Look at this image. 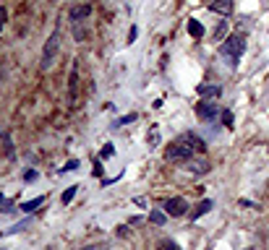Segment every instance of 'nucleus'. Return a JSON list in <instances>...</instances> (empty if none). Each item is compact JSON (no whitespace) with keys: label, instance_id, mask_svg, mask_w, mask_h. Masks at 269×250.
<instances>
[{"label":"nucleus","instance_id":"1","mask_svg":"<svg viewBox=\"0 0 269 250\" xmlns=\"http://www.w3.org/2000/svg\"><path fill=\"white\" fill-rule=\"evenodd\" d=\"M220 52H222V58L227 60V66H230V68H235V66H238V60H240V55L246 52V36H243V34H230L227 39L222 42Z\"/></svg>","mask_w":269,"mask_h":250},{"label":"nucleus","instance_id":"2","mask_svg":"<svg viewBox=\"0 0 269 250\" xmlns=\"http://www.w3.org/2000/svg\"><path fill=\"white\" fill-rule=\"evenodd\" d=\"M58 50H60V32H52L50 39L45 42V47H42V60H40V68H42V71H47V68L55 66Z\"/></svg>","mask_w":269,"mask_h":250},{"label":"nucleus","instance_id":"3","mask_svg":"<svg viewBox=\"0 0 269 250\" xmlns=\"http://www.w3.org/2000/svg\"><path fill=\"white\" fill-rule=\"evenodd\" d=\"M168 162H173V164H185L193 156V151L188 149V146H183V143H175V146H170L168 149Z\"/></svg>","mask_w":269,"mask_h":250},{"label":"nucleus","instance_id":"4","mask_svg":"<svg viewBox=\"0 0 269 250\" xmlns=\"http://www.w3.org/2000/svg\"><path fill=\"white\" fill-rule=\"evenodd\" d=\"M165 214L178 219V216H185V211H188V203H185V198H168L165 201Z\"/></svg>","mask_w":269,"mask_h":250},{"label":"nucleus","instance_id":"5","mask_svg":"<svg viewBox=\"0 0 269 250\" xmlns=\"http://www.w3.org/2000/svg\"><path fill=\"white\" fill-rule=\"evenodd\" d=\"M220 112H222V109L215 105V99H201L199 105H196V115H199V120H215Z\"/></svg>","mask_w":269,"mask_h":250},{"label":"nucleus","instance_id":"6","mask_svg":"<svg viewBox=\"0 0 269 250\" xmlns=\"http://www.w3.org/2000/svg\"><path fill=\"white\" fill-rule=\"evenodd\" d=\"M178 143L188 146V149H191V151H196V154H204V151H207V143H204L196 133H191V131H188V133H183V136L178 138Z\"/></svg>","mask_w":269,"mask_h":250},{"label":"nucleus","instance_id":"7","mask_svg":"<svg viewBox=\"0 0 269 250\" xmlns=\"http://www.w3.org/2000/svg\"><path fill=\"white\" fill-rule=\"evenodd\" d=\"M89 16H91V5H89V3H84V5H73L71 13H68L71 24H84V18H89Z\"/></svg>","mask_w":269,"mask_h":250},{"label":"nucleus","instance_id":"8","mask_svg":"<svg viewBox=\"0 0 269 250\" xmlns=\"http://www.w3.org/2000/svg\"><path fill=\"white\" fill-rule=\"evenodd\" d=\"M212 209H215V201H212V198H204V201H199L196 206H193V211H191V221L201 219L204 214H209Z\"/></svg>","mask_w":269,"mask_h":250},{"label":"nucleus","instance_id":"9","mask_svg":"<svg viewBox=\"0 0 269 250\" xmlns=\"http://www.w3.org/2000/svg\"><path fill=\"white\" fill-rule=\"evenodd\" d=\"M196 94H199L201 99H217V97L222 94V89H220V86H215V83H199Z\"/></svg>","mask_w":269,"mask_h":250},{"label":"nucleus","instance_id":"10","mask_svg":"<svg viewBox=\"0 0 269 250\" xmlns=\"http://www.w3.org/2000/svg\"><path fill=\"white\" fill-rule=\"evenodd\" d=\"M209 11H215L220 16H230L233 13V0H215V3H207Z\"/></svg>","mask_w":269,"mask_h":250},{"label":"nucleus","instance_id":"11","mask_svg":"<svg viewBox=\"0 0 269 250\" xmlns=\"http://www.w3.org/2000/svg\"><path fill=\"white\" fill-rule=\"evenodd\" d=\"M185 170H188V172H196V175H207V172H209V162H207V159H193V156H191V159L185 162Z\"/></svg>","mask_w":269,"mask_h":250},{"label":"nucleus","instance_id":"12","mask_svg":"<svg viewBox=\"0 0 269 250\" xmlns=\"http://www.w3.org/2000/svg\"><path fill=\"white\" fill-rule=\"evenodd\" d=\"M76 89H79V66L73 63V68H71V81H68V102L76 99Z\"/></svg>","mask_w":269,"mask_h":250},{"label":"nucleus","instance_id":"13","mask_svg":"<svg viewBox=\"0 0 269 250\" xmlns=\"http://www.w3.org/2000/svg\"><path fill=\"white\" fill-rule=\"evenodd\" d=\"M42 203H45V196H37V198H32V201H24L18 209H21L24 214H32V211H37V209L42 206Z\"/></svg>","mask_w":269,"mask_h":250},{"label":"nucleus","instance_id":"14","mask_svg":"<svg viewBox=\"0 0 269 250\" xmlns=\"http://www.w3.org/2000/svg\"><path fill=\"white\" fill-rule=\"evenodd\" d=\"M188 34L193 36V39H201V36H204V26H201V21L191 18V21H188Z\"/></svg>","mask_w":269,"mask_h":250},{"label":"nucleus","instance_id":"15","mask_svg":"<svg viewBox=\"0 0 269 250\" xmlns=\"http://www.w3.org/2000/svg\"><path fill=\"white\" fill-rule=\"evenodd\" d=\"M149 221H152V224H157V227H162L165 221H168V214H165V211H160V209H152Z\"/></svg>","mask_w":269,"mask_h":250},{"label":"nucleus","instance_id":"16","mask_svg":"<svg viewBox=\"0 0 269 250\" xmlns=\"http://www.w3.org/2000/svg\"><path fill=\"white\" fill-rule=\"evenodd\" d=\"M76 190H79V185H71V188L66 190V193H63V196H60V201L63 203H66V206H68V203L73 201V198H76Z\"/></svg>","mask_w":269,"mask_h":250},{"label":"nucleus","instance_id":"17","mask_svg":"<svg viewBox=\"0 0 269 250\" xmlns=\"http://www.w3.org/2000/svg\"><path fill=\"white\" fill-rule=\"evenodd\" d=\"M220 117H222V125L225 128H233V112H230V109H222Z\"/></svg>","mask_w":269,"mask_h":250},{"label":"nucleus","instance_id":"18","mask_svg":"<svg viewBox=\"0 0 269 250\" xmlns=\"http://www.w3.org/2000/svg\"><path fill=\"white\" fill-rule=\"evenodd\" d=\"M225 34H227V21H220V26L215 29V42H220Z\"/></svg>","mask_w":269,"mask_h":250},{"label":"nucleus","instance_id":"19","mask_svg":"<svg viewBox=\"0 0 269 250\" xmlns=\"http://www.w3.org/2000/svg\"><path fill=\"white\" fill-rule=\"evenodd\" d=\"M79 170V159H68L66 167H63V172H76Z\"/></svg>","mask_w":269,"mask_h":250},{"label":"nucleus","instance_id":"20","mask_svg":"<svg viewBox=\"0 0 269 250\" xmlns=\"http://www.w3.org/2000/svg\"><path fill=\"white\" fill-rule=\"evenodd\" d=\"M157 143H160V131L152 128V131H149V146H157Z\"/></svg>","mask_w":269,"mask_h":250},{"label":"nucleus","instance_id":"21","mask_svg":"<svg viewBox=\"0 0 269 250\" xmlns=\"http://www.w3.org/2000/svg\"><path fill=\"white\" fill-rule=\"evenodd\" d=\"M99 156H102V159H110V156H115V149H113V143H107L105 149H102V154H99Z\"/></svg>","mask_w":269,"mask_h":250},{"label":"nucleus","instance_id":"22","mask_svg":"<svg viewBox=\"0 0 269 250\" xmlns=\"http://www.w3.org/2000/svg\"><path fill=\"white\" fill-rule=\"evenodd\" d=\"M5 21H8V11H5V5H0V32H3Z\"/></svg>","mask_w":269,"mask_h":250},{"label":"nucleus","instance_id":"23","mask_svg":"<svg viewBox=\"0 0 269 250\" xmlns=\"http://www.w3.org/2000/svg\"><path fill=\"white\" fill-rule=\"evenodd\" d=\"M26 227V221H18V224H13L11 229H5V235H13V232H21V229Z\"/></svg>","mask_w":269,"mask_h":250},{"label":"nucleus","instance_id":"24","mask_svg":"<svg viewBox=\"0 0 269 250\" xmlns=\"http://www.w3.org/2000/svg\"><path fill=\"white\" fill-rule=\"evenodd\" d=\"M160 250H178V245L170 243V240H162V243H160Z\"/></svg>","mask_w":269,"mask_h":250},{"label":"nucleus","instance_id":"25","mask_svg":"<svg viewBox=\"0 0 269 250\" xmlns=\"http://www.w3.org/2000/svg\"><path fill=\"white\" fill-rule=\"evenodd\" d=\"M81 250H107L105 243H97V245H89V248H81Z\"/></svg>","mask_w":269,"mask_h":250},{"label":"nucleus","instance_id":"26","mask_svg":"<svg viewBox=\"0 0 269 250\" xmlns=\"http://www.w3.org/2000/svg\"><path fill=\"white\" fill-rule=\"evenodd\" d=\"M136 36H138V29H136V26H131V32H128V42H134Z\"/></svg>","mask_w":269,"mask_h":250},{"label":"nucleus","instance_id":"27","mask_svg":"<svg viewBox=\"0 0 269 250\" xmlns=\"http://www.w3.org/2000/svg\"><path fill=\"white\" fill-rule=\"evenodd\" d=\"M24 180H29V182H32V180H37V172H34V170H29V172L24 175Z\"/></svg>","mask_w":269,"mask_h":250},{"label":"nucleus","instance_id":"28","mask_svg":"<svg viewBox=\"0 0 269 250\" xmlns=\"http://www.w3.org/2000/svg\"><path fill=\"white\" fill-rule=\"evenodd\" d=\"M3 76H5V63L0 60V81H3Z\"/></svg>","mask_w":269,"mask_h":250},{"label":"nucleus","instance_id":"29","mask_svg":"<svg viewBox=\"0 0 269 250\" xmlns=\"http://www.w3.org/2000/svg\"><path fill=\"white\" fill-rule=\"evenodd\" d=\"M3 201H5V196H3V193H0V203H3Z\"/></svg>","mask_w":269,"mask_h":250},{"label":"nucleus","instance_id":"30","mask_svg":"<svg viewBox=\"0 0 269 250\" xmlns=\"http://www.w3.org/2000/svg\"><path fill=\"white\" fill-rule=\"evenodd\" d=\"M207 3H215V0H207Z\"/></svg>","mask_w":269,"mask_h":250},{"label":"nucleus","instance_id":"31","mask_svg":"<svg viewBox=\"0 0 269 250\" xmlns=\"http://www.w3.org/2000/svg\"><path fill=\"white\" fill-rule=\"evenodd\" d=\"M248 250H256V248H248Z\"/></svg>","mask_w":269,"mask_h":250}]
</instances>
